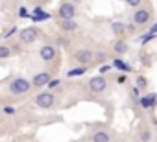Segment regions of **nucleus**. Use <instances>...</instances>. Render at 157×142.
I'll list each match as a JSON object with an SVG mask.
<instances>
[{
	"label": "nucleus",
	"mask_w": 157,
	"mask_h": 142,
	"mask_svg": "<svg viewBox=\"0 0 157 142\" xmlns=\"http://www.w3.org/2000/svg\"><path fill=\"white\" fill-rule=\"evenodd\" d=\"M113 50H115L117 55H124V54H128L129 46H128V43H126L124 39H117V41L113 43Z\"/></svg>",
	"instance_id": "nucleus-14"
},
{
	"label": "nucleus",
	"mask_w": 157,
	"mask_h": 142,
	"mask_svg": "<svg viewBox=\"0 0 157 142\" xmlns=\"http://www.w3.org/2000/svg\"><path fill=\"white\" fill-rule=\"evenodd\" d=\"M39 57H41L43 61H46V63L54 61V59L57 57V50H56V46H54V44H43V46L39 48Z\"/></svg>",
	"instance_id": "nucleus-7"
},
{
	"label": "nucleus",
	"mask_w": 157,
	"mask_h": 142,
	"mask_svg": "<svg viewBox=\"0 0 157 142\" xmlns=\"http://www.w3.org/2000/svg\"><path fill=\"white\" fill-rule=\"evenodd\" d=\"M137 103L144 109V111H150L151 107H150V100H148V96H140L139 100H137Z\"/></svg>",
	"instance_id": "nucleus-20"
},
{
	"label": "nucleus",
	"mask_w": 157,
	"mask_h": 142,
	"mask_svg": "<svg viewBox=\"0 0 157 142\" xmlns=\"http://www.w3.org/2000/svg\"><path fill=\"white\" fill-rule=\"evenodd\" d=\"M19 17H21V19H30V11H28L24 6H21V8H19Z\"/></svg>",
	"instance_id": "nucleus-27"
},
{
	"label": "nucleus",
	"mask_w": 157,
	"mask_h": 142,
	"mask_svg": "<svg viewBox=\"0 0 157 142\" xmlns=\"http://www.w3.org/2000/svg\"><path fill=\"white\" fill-rule=\"evenodd\" d=\"M91 142H111V133L107 129H98L93 133Z\"/></svg>",
	"instance_id": "nucleus-11"
},
{
	"label": "nucleus",
	"mask_w": 157,
	"mask_h": 142,
	"mask_svg": "<svg viewBox=\"0 0 157 142\" xmlns=\"http://www.w3.org/2000/svg\"><path fill=\"white\" fill-rule=\"evenodd\" d=\"M52 80V74L50 72H37L33 78H32V87H35V89H41V87H46V83Z\"/></svg>",
	"instance_id": "nucleus-9"
},
{
	"label": "nucleus",
	"mask_w": 157,
	"mask_h": 142,
	"mask_svg": "<svg viewBox=\"0 0 157 142\" xmlns=\"http://www.w3.org/2000/svg\"><path fill=\"white\" fill-rule=\"evenodd\" d=\"M129 94H131V98L137 102L139 98H140V89L139 87H131V91H129Z\"/></svg>",
	"instance_id": "nucleus-26"
},
{
	"label": "nucleus",
	"mask_w": 157,
	"mask_h": 142,
	"mask_svg": "<svg viewBox=\"0 0 157 142\" xmlns=\"http://www.w3.org/2000/svg\"><path fill=\"white\" fill-rule=\"evenodd\" d=\"M59 28L63 32H76L78 22H76V19H59Z\"/></svg>",
	"instance_id": "nucleus-12"
},
{
	"label": "nucleus",
	"mask_w": 157,
	"mask_h": 142,
	"mask_svg": "<svg viewBox=\"0 0 157 142\" xmlns=\"http://www.w3.org/2000/svg\"><path fill=\"white\" fill-rule=\"evenodd\" d=\"M30 89H32V81H30V80H26V78H22V76L13 78V80L10 81V85H8V91H10L11 94H15V96L26 94Z\"/></svg>",
	"instance_id": "nucleus-1"
},
{
	"label": "nucleus",
	"mask_w": 157,
	"mask_h": 142,
	"mask_svg": "<svg viewBox=\"0 0 157 142\" xmlns=\"http://www.w3.org/2000/svg\"><path fill=\"white\" fill-rule=\"evenodd\" d=\"M89 70V66H82V65H78V66H74V68H70L68 72H67V78H80V76H83L85 72Z\"/></svg>",
	"instance_id": "nucleus-15"
},
{
	"label": "nucleus",
	"mask_w": 157,
	"mask_h": 142,
	"mask_svg": "<svg viewBox=\"0 0 157 142\" xmlns=\"http://www.w3.org/2000/svg\"><path fill=\"white\" fill-rule=\"evenodd\" d=\"M74 61L78 65H82V66H89L93 61H94V52L89 50V48H80V50H76L74 52Z\"/></svg>",
	"instance_id": "nucleus-2"
},
{
	"label": "nucleus",
	"mask_w": 157,
	"mask_h": 142,
	"mask_svg": "<svg viewBox=\"0 0 157 142\" xmlns=\"http://www.w3.org/2000/svg\"><path fill=\"white\" fill-rule=\"evenodd\" d=\"M150 33H157V24H153V26L150 28Z\"/></svg>",
	"instance_id": "nucleus-33"
},
{
	"label": "nucleus",
	"mask_w": 157,
	"mask_h": 142,
	"mask_svg": "<svg viewBox=\"0 0 157 142\" xmlns=\"http://www.w3.org/2000/svg\"><path fill=\"white\" fill-rule=\"evenodd\" d=\"M54 102H56V96L52 92H41V94L35 96V105L39 109H52Z\"/></svg>",
	"instance_id": "nucleus-5"
},
{
	"label": "nucleus",
	"mask_w": 157,
	"mask_h": 142,
	"mask_svg": "<svg viewBox=\"0 0 157 142\" xmlns=\"http://www.w3.org/2000/svg\"><path fill=\"white\" fill-rule=\"evenodd\" d=\"M111 32L120 39V37L126 33V24H124V22H120V21H115V22H111Z\"/></svg>",
	"instance_id": "nucleus-16"
},
{
	"label": "nucleus",
	"mask_w": 157,
	"mask_h": 142,
	"mask_svg": "<svg viewBox=\"0 0 157 142\" xmlns=\"http://www.w3.org/2000/svg\"><path fill=\"white\" fill-rule=\"evenodd\" d=\"M124 2L129 6V8H133V9H137V8H140V4H142V0H124Z\"/></svg>",
	"instance_id": "nucleus-25"
},
{
	"label": "nucleus",
	"mask_w": 157,
	"mask_h": 142,
	"mask_svg": "<svg viewBox=\"0 0 157 142\" xmlns=\"http://www.w3.org/2000/svg\"><path fill=\"white\" fill-rule=\"evenodd\" d=\"M111 70H113V65L105 63V65H102V66H100V70H98V72H100V76H105L107 72H111Z\"/></svg>",
	"instance_id": "nucleus-23"
},
{
	"label": "nucleus",
	"mask_w": 157,
	"mask_h": 142,
	"mask_svg": "<svg viewBox=\"0 0 157 142\" xmlns=\"http://www.w3.org/2000/svg\"><path fill=\"white\" fill-rule=\"evenodd\" d=\"M39 37V30L35 26H28V28H22L21 33H19V39L22 44H33Z\"/></svg>",
	"instance_id": "nucleus-3"
},
{
	"label": "nucleus",
	"mask_w": 157,
	"mask_h": 142,
	"mask_svg": "<svg viewBox=\"0 0 157 142\" xmlns=\"http://www.w3.org/2000/svg\"><path fill=\"white\" fill-rule=\"evenodd\" d=\"M59 19H76V6L72 2H63L57 9Z\"/></svg>",
	"instance_id": "nucleus-8"
},
{
	"label": "nucleus",
	"mask_w": 157,
	"mask_h": 142,
	"mask_svg": "<svg viewBox=\"0 0 157 142\" xmlns=\"http://www.w3.org/2000/svg\"><path fill=\"white\" fill-rule=\"evenodd\" d=\"M61 85V80H57V78H52L48 83H46V89L48 91H52V89H56V87H59Z\"/></svg>",
	"instance_id": "nucleus-22"
},
{
	"label": "nucleus",
	"mask_w": 157,
	"mask_h": 142,
	"mask_svg": "<svg viewBox=\"0 0 157 142\" xmlns=\"http://www.w3.org/2000/svg\"><path fill=\"white\" fill-rule=\"evenodd\" d=\"M87 87H89V91L93 94H102V92H105V89L109 85H107V80L104 76H94V78L89 80V85Z\"/></svg>",
	"instance_id": "nucleus-4"
},
{
	"label": "nucleus",
	"mask_w": 157,
	"mask_h": 142,
	"mask_svg": "<svg viewBox=\"0 0 157 142\" xmlns=\"http://www.w3.org/2000/svg\"><path fill=\"white\" fill-rule=\"evenodd\" d=\"M150 17H151L150 9H146V8H137L135 13H133V17H131V21H133L135 26H144V24L150 22Z\"/></svg>",
	"instance_id": "nucleus-6"
},
{
	"label": "nucleus",
	"mask_w": 157,
	"mask_h": 142,
	"mask_svg": "<svg viewBox=\"0 0 157 142\" xmlns=\"http://www.w3.org/2000/svg\"><path fill=\"white\" fill-rule=\"evenodd\" d=\"M52 15L48 13V11H44L43 8H33L32 9V13H30V19L33 21V22H43V21H48Z\"/></svg>",
	"instance_id": "nucleus-10"
},
{
	"label": "nucleus",
	"mask_w": 157,
	"mask_h": 142,
	"mask_svg": "<svg viewBox=\"0 0 157 142\" xmlns=\"http://www.w3.org/2000/svg\"><path fill=\"white\" fill-rule=\"evenodd\" d=\"M94 59L96 61H105L107 59V54L105 52H94Z\"/></svg>",
	"instance_id": "nucleus-29"
},
{
	"label": "nucleus",
	"mask_w": 157,
	"mask_h": 142,
	"mask_svg": "<svg viewBox=\"0 0 157 142\" xmlns=\"http://www.w3.org/2000/svg\"><path fill=\"white\" fill-rule=\"evenodd\" d=\"M139 138H140V142H150V140H151V131L146 129V127L140 129V131H139Z\"/></svg>",
	"instance_id": "nucleus-18"
},
{
	"label": "nucleus",
	"mask_w": 157,
	"mask_h": 142,
	"mask_svg": "<svg viewBox=\"0 0 157 142\" xmlns=\"http://www.w3.org/2000/svg\"><path fill=\"white\" fill-rule=\"evenodd\" d=\"M56 43H57V44H59V46H63V48H67V46H68V43H70V41H68V39H67V37H57V39H56Z\"/></svg>",
	"instance_id": "nucleus-28"
},
{
	"label": "nucleus",
	"mask_w": 157,
	"mask_h": 142,
	"mask_svg": "<svg viewBox=\"0 0 157 142\" xmlns=\"http://www.w3.org/2000/svg\"><path fill=\"white\" fill-rule=\"evenodd\" d=\"M135 87H139L140 91H142V89H146V87H148V80H146L142 74H140V76H137V78H135Z\"/></svg>",
	"instance_id": "nucleus-19"
},
{
	"label": "nucleus",
	"mask_w": 157,
	"mask_h": 142,
	"mask_svg": "<svg viewBox=\"0 0 157 142\" xmlns=\"http://www.w3.org/2000/svg\"><path fill=\"white\" fill-rule=\"evenodd\" d=\"M117 83H118V85L126 83V74H120V76H117Z\"/></svg>",
	"instance_id": "nucleus-32"
},
{
	"label": "nucleus",
	"mask_w": 157,
	"mask_h": 142,
	"mask_svg": "<svg viewBox=\"0 0 157 142\" xmlns=\"http://www.w3.org/2000/svg\"><path fill=\"white\" fill-rule=\"evenodd\" d=\"M15 33H17V26H11V28L4 33V39H10V37H11V35H15Z\"/></svg>",
	"instance_id": "nucleus-30"
},
{
	"label": "nucleus",
	"mask_w": 157,
	"mask_h": 142,
	"mask_svg": "<svg viewBox=\"0 0 157 142\" xmlns=\"http://www.w3.org/2000/svg\"><path fill=\"white\" fill-rule=\"evenodd\" d=\"M111 65H113V68L120 70L122 74H128V72H131V66H129V65H128V63H126V61H124L122 57H115Z\"/></svg>",
	"instance_id": "nucleus-13"
},
{
	"label": "nucleus",
	"mask_w": 157,
	"mask_h": 142,
	"mask_svg": "<svg viewBox=\"0 0 157 142\" xmlns=\"http://www.w3.org/2000/svg\"><path fill=\"white\" fill-rule=\"evenodd\" d=\"M11 48L8 46V44H0V61L2 59H8V57H11Z\"/></svg>",
	"instance_id": "nucleus-17"
},
{
	"label": "nucleus",
	"mask_w": 157,
	"mask_h": 142,
	"mask_svg": "<svg viewBox=\"0 0 157 142\" xmlns=\"http://www.w3.org/2000/svg\"><path fill=\"white\" fill-rule=\"evenodd\" d=\"M148 100H150V107L155 109L157 107V92H150L148 94Z\"/></svg>",
	"instance_id": "nucleus-24"
},
{
	"label": "nucleus",
	"mask_w": 157,
	"mask_h": 142,
	"mask_svg": "<svg viewBox=\"0 0 157 142\" xmlns=\"http://www.w3.org/2000/svg\"><path fill=\"white\" fill-rule=\"evenodd\" d=\"M2 111H4V114H8V116H11V114H15V113H17V109H15V107H10V105H6Z\"/></svg>",
	"instance_id": "nucleus-31"
},
{
	"label": "nucleus",
	"mask_w": 157,
	"mask_h": 142,
	"mask_svg": "<svg viewBox=\"0 0 157 142\" xmlns=\"http://www.w3.org/2000/svg\"><path fill=\"white\" fill-rule=\"evenodd\" d=\"M153 39H155V33H150V32H148V33H144V35L140 37V44H148V43L153 41Z\"/></svg>",
	"instance_id": "nucleus-21"
}]
</instances>
